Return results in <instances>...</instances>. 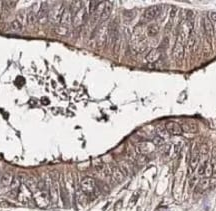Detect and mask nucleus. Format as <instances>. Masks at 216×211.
Returning a JSON list of instances; mask_svg holds the SVG:
<instances>
[{"mask_svg": "<svg viewBox=\"0 0 216 211\" xmlns=\"http://www.w3.org/2000/svg\"><path fill=\"white\" fill-rule=\"evenodd\" d=\"M108 35H109L113 50H114L115 53H117L118 50H119V45H120V33H119L118 23L116 20H114L110 24V28L108 30Z\"/></svg>", "mask_w": 216, "mask_h": 211, "instance_id": "nucleus-1", "label": "nucleus"}, {"mask_svg": "<svg viewBox=\"0 0 216 211\" xmlns=\"http://www.w3.org/2000/svg\"><path fill=\"white\" fill-rule=\"evenodd\" d=\"M80 190L86 195H92L96 190V182L92 177H84L80 182Z\"/></svg>", "mask_w": 216, "mask_h": 211, "instance_id": "nucleus-2", "label": "nucleus"}, {"mask_svg": "<svg viewBox=\"0 0 216 211\" xmlns=\"http://www.w3.org/2000/svg\"><path fill=\"white\" fill-rule=\"evenodd\" d=\"M34 201L37 204V206L40 208H46L48 205H49L50 201V197H49V193H47L46 190H37L34 192Z\"/></svg>", "mask_w": 216, "mask_h": 211, "instance_id": "nucleus-3", "label": "nucleus"}, {"mask_svg": "<svg viewBox=\"0 0 216 211\" xmlns=\"http://www.w3.org/2000/svg\"><path fill=\"white\" fill-rule=\"evenodd\" d=\"M64 7L61 3H57L49 10V20L51 23H59Z\"/></svg>", "mask_w": 216, "mask_h": 211, "instance_id": "nucleus-4", "label": "nucleus"}, {"mask_svg": "<svg viewBox=\"0 0 216 211\" xmlns=\"http://www.w3.org/2000/svg\"><path fill=\"white\" fill-rule=\"evenodd\" d=\"M17 198L22 203H29V201L32 198L31 190L25 184H20L17 192Z\"/></svg>", "mask_w": 216, "mask_h": 211, "instance_id": "nucleus-5", "label": "nucleus"}, {"mask_svg": "<svg viewBox=\"0 0 216 211\" xmlns=\"http://www.w3.org/2000/svg\"><path fill=\"white\" fill-rule=\"evenodd\" d=\"M155 148V145L153 142L150 141H143L140 142L136 145V152L140 155H147L151 152H153V150Z\"/></svg>", "mask_w": 216, "mask_h": 211, "instance_id": "nucleus-6", "label": "nucleus"}, {"mask_svg": "<svg viewBox=\"0 0 216 211\" xmlns=\"http://www.w3.org/2000/svg\"><path fill=\"white\" fill-rule=\"evenodd\" d=\"M48 19H49V9H48V4H47V2H42L41 6L39 8L38 14H37V22L41 25H43L47 22Z\"/></svg>", "mask_w": 216, "mask_h": 211, "instance_id": "nucleus-7", "label": "nucleus"}, {"mask_svg": "<svg viewBox=\"0 0 216 211\" xmlns=\"http://www.w3.org/2000/svg\"><path fill=\"white\" fill-rule=\"evenodd\" d=\"M160 10H161V7L159 6V5H153V6L148 7V8L143 12L142 19H143L144 21L153 20L154 18L157 17V15L160 13Z\"/></svg>", "mask_w": 216, "mask_h": 211, "instance_id": "nucleus-8", "label": "nucleus"}, {"mask_svg": "<svg viewBox=\"0 0 216 211\" xmlns=\"http://www.w3.org/2000/svg\"><path fill=\"white\" fill-rule=\"evenodd\" d=\"M86 15H87V12H86L85 7L78 10L76 13H74L72 15V25L74 27H79L80 25H82L85 21Z\"/></svg>", "mask_w": 216, "mask_h": 211, "instance_id": "nucleus-9", "label": "nucleus"}, {"mask_svg": "<svg viewBox=\"0 0 216 211\" xmlns=\"http://www.w3.org/2000/svg\"><path fill=\"white\" fill-rule=\"evenodd\" d=\"M199 162H200V153H199V148L195 147L193 149L190 160H189V173H191L196 169V167L198 166Z\"/></svg>", "mask_w": 216, "mask_h": 211, "instance_id": "nucleus-10", "label": "nucleus"}, {"mask_svg": "<svg viewBox=\"0 0 216 211\" xmlns=\"http://www.w3.org/2000/svg\"><path fill=\"white\" fill-rule=\"evenodd\" d=\"M165 129L167 133H169L171 135H180L183 132L181 125L175 121H167L165 123Z\"/></svg>", "mask_w": 216, "mask_h": 211, "instance_id": "nucleus-11", "label": "nucleus"}, {"mask_svg": "<svg viewBox=\"0 0 216 211\" xmlns=\"http://www.w3.org/2000/svg\"><path fill=\"white\" fill-rule=\"evenodd\" d=\"M106 37H107L106 26L105 24H102L97 28V31H96V39H97V43H98L99 46L103 45V43H105Z\"/></svg>", "mask_w": 216, "mask_h": 211, "instance_id": "nucleus-12", "label": "nucleus"}, {"mask_svg": "<svg viewBox=\"0 0 216 211\" xmlns=\"http://www.w3.org/2000/svg\"><path fill=\"white\" fill-rule=\"evenodd\" d=\"M59 24L66 27H68L70 24H72V12L69 8H64L60 21H59Z\"/></svg>", "mask_w": 216, "mask_h": 211, "instance_id": "nucleus-13", "label": "nucleus"}, {"mask_svg": "<svg viewBox=\"0 0 216 211\" xmlns=\"http://www.w3.org/2000/svg\"><path fill=\"white\" fill-rule=\"evenodd\" d=\"M58 196H59V187L57 181L52 180L50 185H49V197L50 200L54 203H57L58 201Z\"/></svg>", "mask_w": 216, "mask_h": 211, "instance_id": "nucleus-14", "label": "nucleus"}, {"mask_svg": "<svg viewBox=\"0 0 216 211\" xmlns=\"http://www.w3.org/2000/svg\"><path fill=\"white\" fill-rule=\"evenodd\" d=\"M160 57H161V50L158 49V48H154V49L148 52L145 59H146V61L148 63H155L159 60Z\"/></svg>", "mask_w": 216, "mask_h": 211, "instance_id": "nucleus-15", "label": "nucleus"}, {"mask_svg": "<svg viewBox=\"0 0 216 211\" xmlns=\"http://www.w3.org/2000/svg\"><path fill=\"white\" fill-rule=\"evenodd\" d=\"M203 29H204V32H205V34H206L207 38L211 39L213 34H214V31H213L212 22L210 21V19L208 17L203 18Z\"/></svg>", "mask_w": 216, "mask_h": 211, "instance_id": "nucleus-16", "label": "nucleus"}, {"mask_svg": "<svg viewBox=\"0 0 216 211\" xmlns=\"http://www.w3.org/2000/svg\"><path fill=\"white\" fill-rule=\"evenodd\" d=\"M124 174L122 173V171L120 170L119 167H113L111 169V178L112 181L114 183H121L124 180Z\"/></svg>", "mask_w": 216, "mask_h": 211, "instance_id": "nucleus-17", "label": "nucleus"}, {"mask_svg": "<svg viewBox=\"0 0 216 211\" xmlns=\"http://www.w3.org/2000/svg\"><path fill=\"white\" fill-rule=\"evenodd\" d=\"M147 48V41L145 38L142 39H134L133 40V49L138 52L142 53Z\"/></svg>", "mask_w": 216, "mask_h": 211, "instance_id": "nucleus-18", "label": "nucleus"}, {"mask_svg": "<svg viewBox=\"0 0 216 211\" xmlns=\"http://www.w3.org/2000/svg\"><path fill=\"white\" fill-rule=\"evenodd\" d=\"M181 128L183 131L185 132H189V133H192V132H196L197 131V124L194 122V121H191V120H187V121H184L182 124H181Z\"/></svg>", "mask_w": 216, "mask_h": 211, "instance_id": "nucleus-19", "label": "nucleus"}, {"mask_svg": "<svg viewBox=\"0 0 216 211\" xmlns=\"http://www.w3.org/2000/svg\"><path fill=\"white\" fill-rule=\"evenodd\" d=\"M209 187H210L209 178L208 177H203L202 179H200L198 181L197 185H196V188H195V191L201 193V192H204L205 190H207Z\"/></svg>", "mask_w": 216, "mask_h": 211, "instance_id": "nucleus-20", "label": "nucleus"}, {"mask_svg": "<svg viewBox=\"0 0 216 211\" xmlns=\"http://www.w3.org/2000/svg\"><path fill=\"white\" fill-rule=\"evenodd\" d=\"M112 9H113V2H111V1H107V2H105L104 10H103V12H102V15H101L100 20L103 21V22H104V21H106L108 18H109V16H110V14H111Z\"/></svg>", "mask_w": 216, "mask_h": 211, "instance_id": "nucleus-21", "label": "nucleus"}, {"mask_svg": "<svg viewBox=\"0 0 216 211\" xmlns=\"http://www.w3.org/2000/svg\"><path fill=\"white\" fill-rule=\"evenodd\" d=\"M104 6H105V2L103 1H100L98 7L96 8V10L94 11V13L92 14V23H96L97 21H98L100 18H101V15H102V12H103L104 10Z\"/></svg>", "mask_w": 216, "mask_h": 211, "instance_id": "nucleus-22", "label": "nucleus"}, {"mask_svg": "<svg viewBox=\"0 0 216 211\" xmlns=\"http://www.w3.org/2000/svg\"><path fill=\"white\" fill-rule=\"evenodd\" d=\"M12 181H13V174L10 171L5 172L1 176V179H0V183H1L2 186H10Z\"/></svg>", "mask_w": 216, "mask_h": 211, "instance_id": "nucleus-23", "label": "nucleus"}, {"mask_svg": "<svg viewBox=\"0 0 216 211\" xmlns=\"http://www.w3.org/2000/svg\"><path fill=\"white\" fill-rule=\"evenodd\" d=\"M24 184L30 189L31 192H35V191L38 190V182H37V180L35 179V178H33V177L27 178Z\"/></svg>", "mask_w": 216, "mask_h": 211, "instance_id": "nucleus-24", "label": "nucleus"}, {"mask_svg": "<svg viewBox=\"0 0 216 211\" xmlns=\"http://www.w3.org/2000/svg\"><path fill=\"white\" fill-rule=\"evenodd\" d=\"M159 30H160L159 25L157 23H152V24L148 25L147 29H146V33L150 37H154L159 33Z\"/></svg>", "mask_w": 216, "mask_h": 211, "instance_id": "nucleus-25", "label": "nucleus"}, {"mask_svg": "<svg viewBox=\"0 0 216 211\" xmlns=\"http://www.w3.org/2000/svg\"><path fill=\"white\" fill-rule=\"evenodd\" d=\"M9 27H10V30L14 32V33H19V32H21L23 29V25L21 24L17 19L12 20L11 22H10Z\"/></svg>", "mask_w": 216, "mask_h": 211, "instance_id": "nucleus-26", "label": "nucleus"}, {"mask_svg": "<svg viewBox=\"0 0 216 211\" xmlns=\"http://www.w3.org/2000/svg\"><path fill=\"white\" fill-rule=\"evenodd\" d=\"M126 156L129 161H135L137 158V152H136V149H134L131 145H128V147L126 148Z\"/></svg>", "mask_w": 216, "mask_h": 211, "instance_id": "nucleus-27", "label": "nucleus"}, {"mask_svg": "<svg viewBox=\"0 0 216 211\" xmlns=\"http://www.w3.org/2000/svg\"><path fill=\"white\" fill-rule=\"evenodd\" d=\"M196 44V40H195V36H194L192 33L188 36L187 41H186V49L187 51L191 52L194 49V46Z\"/></svg>", "mask_w": 216, "mask_h": 211, "instance_id": "nucleus-28", "label": "nucleus"}, {"mask_svg": "<svg viewBox=\"0 0 216 211\" xmlns=\"http://www.w3.org/2000/svg\"><path fill=\"white\" fill-rule=\"evenodd\" d=\"M119 168L120 170L122 171V173L124 174V176H129L131 174V167L130 165H129V163H127V162H120V164H119Z\"/></svg>", "mask_w": 216, "mask_h": 211, "instance_id": "nucleus-29", "label": "nucleus"}, {"mask_svg": "<svg viewBox=\"0 0 216 211\" xmlns=\"http://www.w3.org/2000/svg\"><path fill=\"white\" fill-rule=\"evenodd\" d=\"M27 22L30 25H34L37 22V14L34 11H30L28 14H27Z\"/></svg>", "mask_w": 216, "mask_h": 211, "instance_id": "nucleus-30", "label": "nucleus"}, {"mask_svg": "<svg viewBox=\"0 0 216 211\" xmlns=\"http://www.w3.org/2000/svg\"><path fill=\"white\" fill-rule=\"evenodd\" d=\"M55 31H56V33H57L58 35H60V36H65V35L68 34L69 28H68V27H66V26H62V25L59 24V25L56 27Z\"/></svg>", "mask_w": 216, "mask_h": 211, "instance_id": "nucleus-31", "label": "nucleus"}, {"mask_svg": "<svg viewBox=\"0 0 216 211\" xmlns=\"http://www.w3.org/2000/svg\"><path fill=\"white\" fill-rule=\"evenodd\" d=\"M212 174H213V166H212V163H210L209 161H207L206 164H205L204 175H205V177H210Z\"/></svg>", "mask_w": 216, "mask_h": 211, "instance_id": "nucleus-32", "label": "nucleus"}, {"mask_svg": "<svg viewBox=\"0 0 216 211\" xmlns=\"http://www.w3.org/2000/svg\"><path fill=\"white\" fill-rule=\"evenodd\" d=\"M77 198H78L79 203L83 204V205H85L86 203H87V195H86V194L84 192H82L81 190L77 193Z\"/></svg>", "mask_w": 216, "mask_h": 211, "instance_id": "nucleus-33", "label": "nucleus"}, {"mask_svg": "<svg viewBox=\"0 0 216 211\" xmlns=\"http://www.w3.org/2000/svg\"><path fill=\"white\" fill-rule=\"evenodd\" d=\"M99 3H100V1H90L89 2V14L92 15L94 13L96 8L98 7Z\"/></svg>", "mask_w": 216, "mask_h": 211, "instance_id": "nucleus-34", "label": "nucleus"}, {"mask_svg": "<svg viewBox=\"0 0 216 211\" xmlns=\"http://www.w3.org/2000/svg\"><path fill=\"white\" fill-rule=\"evenodd\" d=\"M152 142L155 146H159V145H162L164 143V139L162 138L160 135H156V136L153 137L152 139Z\"/></svg>", "mask_w": 216, "mask_h": 211, "instance_id": "nucleus-35", "label": "nucleus"}, {"mask_svg": "<svg viewBox=\"0 0 216 211\" xmlns=\"http://www.w3.org/2000/svg\"><path fill=\"white\" fill-rule=\"evenodd\" d=\"M210 51H211V46H210V41L208 38L205 39V42H204V52H205V55H208V54L210 53Z\"/></svg>", "mask_w": 216, "mask_h": 211, "instance_id": "nucleus-36", "label": "nucleus"}, {"mask_svg": "<svg viewBox=\"0 0 216 211\" xmlns=\"http://www.w3.org/2000/svg\"><path fill=\"white\" fill-rule=\"evenodd\" d=\"M209 184H210V187H215L216 186V172H213V174L210 176Z\"/></svg>", "mask_w": 216, "mask_h": 211, "instance_id": "nucleus-37", "label": "nucleus"}, {"mask_svg": "<svg viewBox=\"0 0 216 211\" xmlns=\"http://www.w3.org/2000/svg\"><path fill=\"white\" fill-rule=\"evenodd\" d=\"M134 16H135V13L133 11L124 12V18H125V20H132Z\"/></svg>", "mask_w": 216, "mask_h": 211, "instance_id": "nucleus-38", "label": "nucleus"}, {"mask_svg": "<svg viewBox=\"0 0 216 211\" xmlns=\"http://www.w3.org/2000/svg\"><path fill=\"white\" fill-rule=\"evenodd\" d=\"M16 19H17V20L19 21V22L23 25V21L25 20V13H24L23 11H20V12L17 14V18H16Z\"/></svg>", "mask_w": 216, "mask_h": 211, "instance_id": "nucleus-39", "label": "nucleus"}, {"mask_svg": "<svg viewBox=\"0 0 216 211\" xmlns=\"http://www.w3.org/2000/svg\"><path fill=\"white\" fill-rule=\"evenodd\" d=\"M205 164H206V163H201V164H200V166H199V168H198V172H197V174H198L199 176H203V175H204Z\"/></svg>", "mask_w": 216, "mask_h": 211, "instance_id": "nucleus-40", "label": "nucleus"}, {"mask_svg": "<svg viewBox=\"0 0 216 211\" xmlns=\"http://www.w3.org/2000/svg\"><path fill=\"white\" fill-rule=\"evenodd\" d=\"M209 19H210V21L216 22V12H210L209 13Z\"/></svg>", "mask_w": 216, "mask_h": 211, "instance_id": "nucleus-41", "label": "nucleus"}, {"mask_svg": "<svg viewBox=\"0 0 216 211\" xmlns=\"http://www.w3.org/2000/svg\"><path fill=\"white\" fill-rule=\"evenodd\" d=\"M195 182H196V176H193L190 181H189V185H190V187H194V184H195Z\"/></svg>", "mask_w": 216, "mask_h": 211, "instance_id": "nucleus-42", "label": "nucleus"}, {"mask_svg": "<svg viewBox=\"0 0 216 211\" xmlns=\"http://www.w3.org/2000/svg\"><path fill=\"white\" fill-rule=\"evenodd\" d=\"M213 31H214V33H215V35H216V22H215L214 25H213Z\"/></svg>", "mask_w": 216, "mask_h": 211, "instance_id": "nucleus-43", "label": "nucleus"}, {"mask_svg": "<svg viewBox=\"0 0 216 211\" xmlns=\"http://www.w3.org/2000/svg\"><path fill=\"white\" fill-rule=\"evenodd\" d=\"M1 7H2V3L0 2V12H1Z\"/></svg>", "mask_w": 216, "mask_h": 211, "instance_id": "nucleus-44", "label": "nucleus"}]
</instances>
